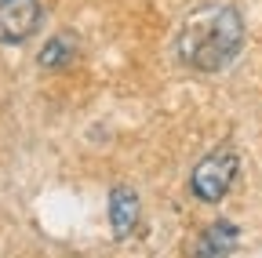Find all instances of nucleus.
<instances>
[{
    "mask_svg": "<svg viewBox=\"0 0 262 258\" xmlns=\"http://www.w3.org/2000/svg\"><path fill=\"white\" fill-rule=\"evenodd\" d=\"M241 44H244L241 11L229 8V4H204V8L186 15V22L179 29V40H175V51L189 69L215 73V69H226L237 58Z\"/></svg>",
    "mask_w": 262,
    "mask_h": 258,
    "instance_id": "obj_1",
    "label": "nucleus"
},
{
    "mask_svg": "<svg viewBox=\"0 0 262 258\" xmlns=\"http://www.w3.org/2000/svg\"><path fill=\"white\" fill-rule=\"evenodd\" d=\"M40 62L44 66H58V62H70V40H51L44 51H40Z\"/></svg>",
    "mask_w": 262,
    "mask_h": 258,
    "instance_id": "obj_6",
    "label": "nucleus"
},
{
    "mask_svg": "<svg viewBox=\"0 0 262 258\" xmlns=\"http://www.w3.org/2000/svg\"><path fill=\"white\" fill-rule=\"evenodd\" d=\"M110 225H113V237H127L139 225V197H135V189L117 185L110 193Z\"/></svg>",
    "mask_w": 262,
    "mask_h": 258,
    "instance_id": "obj_5",
    "label": "nucleus"
},
{
    "mask_svg": "<svg viewBox=\"0 0 262 258\" xmlns=\"http://www.w3.org/2000/svg\"><path fill=\"white\" fill-rule=\"evenodd\" d=\"M237 168H241L237 153L222 146V149L208 153L201 164L193 168L189 185H193V193H196L204 204H215V200H222L226 193H229V185H233V178H237Z\"/></svg>",
    "mask_w": 262,
    "mask_h": 258,
    "instance_id": "obj_2",
    "label": "nucleus"
},
{
    "mask_svg": "<svg viewBox=\"0 0 262 258\" xmlns=\"http://www.w3.org/2000/svg\"><path fill=\"white\" fill-rule=\"evenodd\" d=\"M40 26L37 0H0V44H22Z\"/></svg>",
    "mask_w": 262,
    "mask_h": 258,
    "instance_id": "obj_3",
    "label": "nucleus"
},
{
    "mask_svg": "<svg viewBox=\"0 0 262 258\" xmlns=\"http://www.w3.org/2000/svg\"><path fill=\"white\" fill-rule=\"evenodd\" d=\"M237 240H241L237 225L226 222V218H219V222H211L208 229L196 237L193 258H229V254H233V247H237Z\"/></svg>",
    "mask_w": 262,
    "mask_h": 258,
    "instance_id": "obj_4",
    "label": "nucleus"
}]
</instances>
